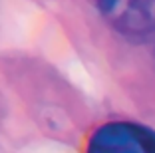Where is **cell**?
Segmentation results:
<instances>
[{
  "instance_id": "cell-1",
  "label": "cell",
  "mask_w": 155,
  "mask_h": 153,
  "mask_svg": "<svg viewBox=\"0 0 155 153\" xmlns=\"http://www.w3.org/2000/svg\"><path fill=\"white\" fill-rule=\"evenodd\" d=\"M87 153H155V131L131 121H110L94 131Z\"/></svg>"
},
{
  "instance_id": "cell-2",
  "label": "cell",
  "mask_w": 155,
  "mask_h": 153,
  "mask_svg": "<svg viewBox=\"0 0 155 153\" xmlns=\"http://www.w3.org/2000/svg\"><path fill=\"white\" fill-rule=\"evenodd\" d=\"M97 8L125 36L143 38L155 32V0H97Z\"/></svg>"
}]
</instances>
